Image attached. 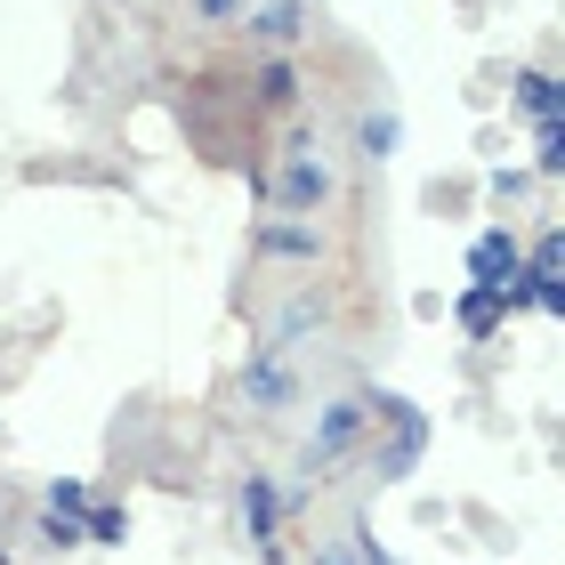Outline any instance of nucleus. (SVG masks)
Returning a JSON list of instances; mask_svg holds the SVG:
<instances>
[{"label":"nucleus","mask_w":565,"mask_h":565,"mask_svg":"<svg viewBox=\"0 0 565 565\" xmlns=\"http://www.w3.org/2000/svg\"><path fill=\"white\" fill-rule=\"evenodd\" d=\"M364 428H388V445H372V469L380 484H404L420 469V452H428V413L413 396H396V388H372L364 396Z\"/></svg>","instance_id":"nucleus-1"},{"label":"nucleus","mask_w":565,"mask_h":565,"mask_svg":"<svg viewBox=\"0 0 565 565\" xmlns=\"http://www.w3.org/2000/svg\"><path fill=\"white\" fill-rule=\"evenodd\" d=\"M259 202L282 211V218H307V211H323V202H331V170L316 162V138H307V130H291L282 162L259 170Z\"/></svg>","instance_id":"nucleus-2"},{"label":"nucleus","mask_w":565,"mask_h":565,"mask_svg":"<svg viewBox=\"0 0 565 565\" xmlns=\"http://www.w3.org/2000/svg\"><path fill=\"white\" fill-rule=\"evenodd\" d=\"M355 445H364V396H331L323 413H316V436H307V477L340 469Z\"/></svg>","instance_id":"nucleus-3"},{"label":"nucleus","mask_w":565,"mask_h":565,"mask_svg":"<svg viewBox=\"0 0 565 565\" xmlns=\"http://www.w3.org/2000/svg\"><path fill=\"white\" fill-rule=\"evenodd\" d=\"M518 267H525V243L509 235V226H484V235L469 243V282H493V291L509 299V316L525 307V282H518Z\"/></svg>","instance_id":"nucleus-4"},{"label":"nucleus","mask_w":565,"mask_h":565,"mask_svg":"<svg viewBox=\"0 0 565 565\" xmlns=\"http://www.w3.org/2000/svg\"><path fill=\"white\" fill-rule=\"evenodd\" d=\"M518 282H525V307H542V316H565V243H557V226H542V235H533Z\"/></svg>","instance_id":"nucleus-5"},{"label":"nucleus","mask_w":565,"mask_h":565,"mask_svg":"<svg viewBox=\"0 0 565 565\" xmlns=\"http://www.w3.org/2000/svg\"><path fill=\"white\" fill-rule=\"evenodd\" d=\"M299 65H291V49H267V57L259 65H250V106H259V114H291L299 106Z\"/></svg>","instance_id":"nucleus-6"},{"label":"nucleus","mask_w":565,"mask_h":565,"mask_svg":"<svg viewBox=\"0 0 565 565\" xmlns=\"http://www.w3.org/2000/svg\"><path fill=\"white\" fill-rule=\"evenodd\" d=\"M509 97H518V114L533 121V130H565V82H557L550 65H525Z\"/></svg>","instance_id":"nucleus-7"},{"label":"nucleus","mask_w":565,"mask_h":565,"mask_svg":"<svg viewBox=\"0 0 565 565\" xmlns=\"http://www.w3.org/2000/svg\"><path fill=\"white\" fill-rule=\"evenodd\" d=\"M250 250H259V259H323V226H307V218H267L259 235H250Z\"/></svg>","instance_id":"nucleus-8"},{"label":"nucleus","mask_w":565,"mask_h":565,"mask_svg":"<svg viewBox=\"0 0 565 565\" xmlns=\"http://www.w3.org/2000/svg\"><path fill=\"white\" fill-rule=\"evenodd\" d=\"M275 525H282V493H275V477L250 469L243 477V533H250V550H282Z\"/></svg>","instance_id":"nucleus-9"},{"label":"nucleus","mask_w":565,"mask_h":565,"mask_svg":"<svg viewBox=\"0 0 565 565\" xmlns=\"http://www.w3.org/2000/svg\"><path fill=\"white\" fill-rule=\"evenodd\" d=\"M250 41L259 49H291L299 33H307V0H250Z\"/></svg>","instance_id":"nucleus-10"},{"label":"nucleus","mask_w":565,"mask_h":565,"mask_svg":"<svg viewBox=\"0 0 565 565\" xmlns=\"http://www.w3.org/2000/svg\"><path fill=\"white\" fill-rule=\"evenodd\" d=\"M243 388H250V404H267V413H282V404H291V372H282V348H275V340L250 348Z\"/></svg>","instance_id":"nucleus-11"},{"label":"nucleus","mask_w":565,"mask_h":565,"mask_svg":"<svg viewBox=\"0 0 565 565\" xmlns=\"http://www.w3.org/2000/svg\"><path fill=\"white\" fill-rule=\"evenodd\" d=\"M452 323L469 331V340H493V331L509 323V299L493 291V282H469V291L452 299Z\"/></svg>","instance_id":"nucleus-12"},{"label":"nucleus","mask_w":565,"mask_h":565,"mask_svg":"<svg viewBox=\"0 0 565 565\" xmlns=\"http://www.w3.org/2000/svg\"><path fill=\"white\" fill-rule=\"evenodd\" d=\"M355 146H364V162H388V153L404 146V121L396 114H364L355 121Z\"/></svg>","instance_id":"nucleus-13"},{"label":"nucleus","mask_w":565,"mask_h":565,"mask_svg":"<svg viewBox=\"0 0 565 565\" xmlns=\"http://www.w3.org/2000/svg\"><path fill=\"white\" fill-rule=\"evenodd\" d=\"M82 542H97V550H121V542H130V509H106V501H89V518H82Z\"/></svg>","instance_id":"nucleus-14"},{"label":"nucleus","mask_w":565,"mask_h":565,"mask_svg":"<svg viewBox=\"0 0 565 565\" xmlns=\"http://www.w3.org/2000/svg\"><path fill=\"white\" fill-rule=\"evenodd\" d=\"M41 509H49V518H89V484L82 477H49L41 484Z\"/></svg>","instance_id":"nucleus-15"},{"label":"nucleus","mask_w":565,"mask_h":565,"mask_svg":"<svg viewBox=\"0 0 565 565\" xmlns=\"http://www.w3.org/2000/svg\"><path fill=\"white\" fill-rule=\"evenodd\" d=\"M307 323H323V299H316V291H299L291 307H282V323H275V348H291V331H307Z\"/></svg>","instance_id":"nucleus-16"},{"label":"nucleus","mask_w":565,"mask_h":565,"mask_svg":"<svg viewBox=\"0 0 565 565\" xmlns=\"http://www.w3.org/2000/svg\"><path fill=\"white\" fill-rule=\"evenodd\" d=\"M348 565H404L396 550H380V533L372 525H348Z\"/></svg>","instance_id":"nucleus-17"},{"label":"nucleus","mask_w":565,"mask_h":565,"mask_svg":"<svg viewBox=\"0 0 565 565\" xmlns=\"http://www.w3.org/2000/svg\"><path fill=\"white\" fill-rule=\"evenodd\" d=\"M41 550H82V518H49L41 509Z\"/></svg>","instance_id":"nucleus-18"},{"label":"nucleus","mask_w":565,"mask_h":565,"mask_svg":"<svg viewBox=\"0 0 565 565\" xmlns=\"http://www.w3.org/2000/svg\"><path fill=\"white\" fill-rule=\"evenodd\" d=\"M533 170H542V178L565 170V130H542V146H533Z\"/></svg>","instance_id":"nucleus-19"},{"label":"nucleus","mask_w":565,"mask_h":565,"mask_svg":"<svg viewBox=\"0 0 565 565\" xmlns=\"http://www.w3.org/2000/svg\"><path fill=\"white\" fill-rule=\"evenodd\" d=\"M243 9H250V0H194L202 24H226V17H243Z\"/></svg>","instance_id":"nucleus-20"},{"label":"nucleus","mask_w":565,"mask_h":565,"mask_svg":"<svg viewBox=\"0 0 565 565\" xmlns=\"http://www.w3.org/2000/svg\"><path fill=\"white\" fill-rule=\"evenodd\" d=\"M307 565H348V557H340V550H316V557H307Z\"/></svg>","instance_id":"nucleus-21"},{"label":"nucleus","mask_w":565,"mask_h":565,"mask_svg":"<svg viewBox=\"0 0 565 565\" xmlns=\"http://www.w3.org/2000/svg\"><path fill=\"white\" fill-rule=\"evenodd\" d=\"M0 565H9V550H0Z\"/></svg>","instance_id":"nucleus-22"}]
</instances>
